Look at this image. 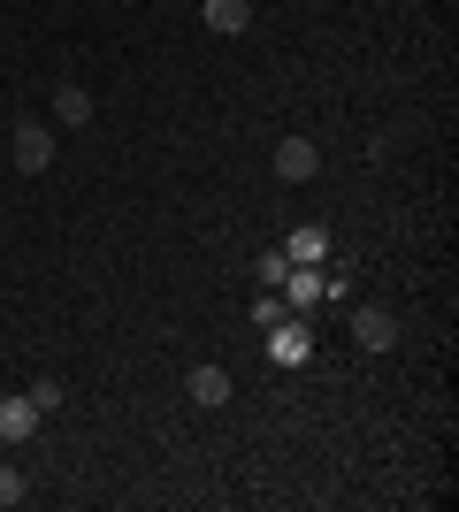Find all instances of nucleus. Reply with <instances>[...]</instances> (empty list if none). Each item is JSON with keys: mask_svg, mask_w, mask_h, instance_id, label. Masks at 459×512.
<instances>
[{"mask_svg": "<svg viewBox=\"0 0 459 512\" xmlns=\"http://www.w3.org/2000/svg\"><path fill=\"white\" fill-rule=\"evenodd\" d=\"M276 176H284V184H314V176H322V146H314V138H284V146H276Z\"/></svg>", "mask_w": 459, "mask_h": 512, "instance_id": "obj_4", "label": "nucleus"}, {"mask_svg": "<svg viewBox=\"0 0 459 512\" xmlns=\"http://www.w3.org/2000/svg\"><path fill=\"white\" fill-rule=\"evenodd\" d=\"M8 161H16L23 176L54 169V130H46V123H16V130H8Z\"/></svg>", "mask_w": 459, "mask_h": 512, "instance_id": "obj_1", "label": "nucleus"}, {"mask_svg": "<svg viewBox=\"0 0 459 512\" xmlns=\"http://www.w3.org/2000/svg\"><path fill=\"white\" fill-rule=\"evenodd\" d=\"M54 123H77V130H85L92 123V92L85 85H62V92H54Z\"/></svg>", "mask_w": 459, "mask_h": 512, "instance_id": "obj_10", "label": "nucleus"}, {"mask_svg": "<svg viewBox=\"0 0 459 512\" xmlns=\"http://www.w3.org/2000/svg\"><path fill=\"white\" fill-rule=\"evenodd\" d=\"M352 344L360 352H398V314L391 306H352Z\"/></svg>", "mask_w": 459, "mask_h": 512, "instance_id": "obj_2", "label": "nucleus"}, {"mask_svg": "<svg viewBox=\"0 0 459 512\" xmlns=\"http://www.w3.org/2000/svg\"><path fill=\"white\" fill-rule=\"evenodd\" d=\"M329 245H337V237H329L322 222H299V230L284 237V260H291V268H322V260H329Z\"/></svg>", "mask_w": 459, "mask_h": 512, "instance_id": "obj_5", "label": "nucleus"}, {"mask_svg": "<svg viewBox=\"0 0 459 512\" xmlns=\"http://www.w3.org/2000/svg\"><path fill=\"white\" fill-rule=\"evenodd\" d=\"M23 398H31V406H39V421H46V413H62V398H69V390H62V375H39V383L23 390Z\"/></svg>", "mask_w": 459, "mask_h": 512, "instance_id": "obj_11", "label": "nucleus"}, {"mask_svg": "<svg viewBox=\"0 0 459 512\" xmlns=\"http://www.w3.org/2000/svg\"><path fill=\"white\" fill-rule=\"evenodd\" d=\"M276 291H284L291 314H306V306L322 299V268H284V283H276Z\"/></svg>", "mask_w": 459, "mask_h": 512, "instance_id": "obj_9", "label": "nucleus"}, {"mask_svg": "<svg viewBox=\"0 0 459 512\" xmlns=\"http://www.w3.org/2000/svg\"><path fill=\"white\" fill-rule=\"evenodd\" d=\"M23 497H31V482H23L16 467H0V512H8V505H23Z\"/></svg>", "mask_w": 459, "mask_h": 512, "instance_id": "obj_13", "label": "nucleus"}, {"mask_svg": "<svg viewBox=\"0 0 459 512\" xmlns=\"http://www.w3.org/2000/svg\"><path fill=\"white\" fill-rule=\"evenodd\" d=\"M184 390H192V406H230V367H192Z\"/></svg>", "mask_w": 459, "mask_h": 512, "instance_id": "obj_8", "label": "nucleus"}, {"mask_svg": "<svg viewBox=\"0 0 459 512\" xmlns=\"http://www.w3.org/2000/svg\"><path fill=\"white\" fill-rule=\"evenodd\" d=\"M199 16H207V31H222V39H238L245 23H253V0H199Z\"/></svg>", "mask_w": 459, "mask_h": 512, "instance_id": "obj_7", "label": "nucleus"}, {"mask_svg": "<svg viewBox=\"0 0 459 512\" xmlns=\"http://www.w3.org/2000/svg\"><path fill=\"white\" fill-rule=\"evenodd\" d=\"M284 268H291L284 245H276V253H261V291H276V283H284Z\"/></svg>", "mask_w": 459, "mask_h": 512, "instance_id": "obj_14", "label": "nucleus"}, {"mask_svg": "<svg viewBox=\"0 0 459 512\" xmlns=\"http://www.w3.org/2000/svg\"><path fill=\"white\" fill-rule=\"evenodd\" d=\"M276 321H291L284 291H261V299H253V329H276Z\"/></svg>", "mask_w": 459, "mask_h": 512, "instance_id": "obj_12", "label": "nucleus"}, {"mask_svg": "<svg viewBox=\"0 0 459 512\" xmlns=\"http://www.w3.org/2000/svg\"><path fill=\"white\" fill-rule=\"evenodd\" d=\"M306 352H314V329H306V314H291V321H276V329H268V360H276V367H299Z\"/></svg>", "mask_w": 459, "mask_h": 512, "instance_id": "obj_3", "label": "nucleus"}, {"mask_svg": "<svg viewBox=\"0 0 459 512\" xmlns=\"http://www.w3.org/2000/svg\"><path fill=\"white\" fill-rule=\"evenodd\" d=\"M39 436V406L31 398H0V451H16Z\"/></svg>", "mask_w": 459, "mask_h": 512, "instance_id": "obj_6", "label": "nucleus"}]
</instances>
